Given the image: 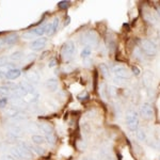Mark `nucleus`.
<instances>
[{
    "mask_svg": "<svg viewBox=\"0 0 160 160\" xmlns=\"http://www.w3.org/2000/svg\"><path fill=\"white\" fill-rule=\"evenodd\" d=\"M88 98H89V95H88V93L86 91L81 92L78 95V99L80 100V102H84V100H87Z\"/></svg>",
    "mask_w": 160,
    "mask_h": 160,
    "instance_id": "28",
    "label": "nucleus"
},
{
    "mask_svg": "<svg viewBox=\"0 0 160 160\" xmlns=\"http://www.w3.org/2000/svg\"><path fill=\"white\" fill-rule=\"evenodd\" d=\"M152 78H153L152 74L149 73V72H146V73L144 74V76H143V83H144V86L148 87L149 84L152 83Z\"/></svg>",
    "mask_w": 160,
    "mask_h": 160,
    "instance_id": "21",
    "label": "nucleus"
},
{
    "mask_svg": "<svg viewBox=\"0 0 160 160\" xmlns=\"http://www.w3.org/2000/svg\"><path fill=\"white\" fill-rule=\"evenodd\" d=\"M141 50L148 57H154L157 55V46L154 42L149 40H142L141 42Z\"/></svg>",
    "mask_w": 160,
    "mask_h": 160,
    "instance_id": "4",
    "label": "nucleus"
},
{
    "mask_svg": "<svg viewBox=\"0 0 160 160\" xmlns=\"http://www.w3.org/2000/svg\"><path fill=\"white\" fill-rule=\"evenodd\" d=\"M11 154L15 159L30 160L32 159V148L25 142H20L17 146L11 149Z\"/></svg>",
    "mask_w": 160,
    "mask_h": 160,
    "instance_id": "1",
    "label": "nucleus"
},
{
    "mask_svg": "<svg viewBox=\"0 0 160 160\" xmlns=\"http://www.w3.org/2000/svg\"><path fill=\"white\" fill-rule=\"evenodd\" d=\"M91 52H92V48L91 47H83V49L81 51V58L82 59H88L90 58V56H91Z\"/></svg>",
    "mask_w": 160,
    "mask_h": 160,
    "instance_id": "23",
    "label": "nucleus"
},
{
    "mask_svg": "<svg viewBox=\"0 0 160 160\" xmlns=\"http://www.w3.org/2000/svg\"><path fill=\"white\" fill-rule=\"evenodd\" d=\"M58 27H59V18H58V17H56V18L53 19V22H52L53 32H56L57 29H58Z\"/></svg>",
    "mask_w": 160,
    "mask_h": 160,
    "instance_id": "33",
    "label": "nucleus"
},
{
    "mask_svg": "<svg viewBox=\"0 0 160 160\" xmlns=\"http://www.w3.org/2000/svg\"><path fill=\"white\" fill-rule=\"evenodd\" d=\"M98 68H99V71H100V73H102V76L105 77V78H110V71H109V68H108L106 64L104 63H102V64H99V66H98Z\"/></svg>",
    "mask_w": 160,
    "mask_h": 160,
    "instance_id": "15",
    "label": "nucleus"
},
{
    "mask_svg": "<svg viewBox=\"0 0 160 160\" xmlns=\"http://www.w3.org/2000/svg\"><path fill=\"white\" fill-rule=\"evenodd\" d=\"M7 63H8V59L4 58V57H1V58H0V66L7 65Z\"/></svg>",
    "mask_w": 160,
    "mask_h": 160,
    "instance_id": "34",
    "label": "nucleus"
},
{
    "mask_svg": "<svg viewBox=\"0 0 160 160\" xmlns=\"http://www.w3.org/2000/svg\"><path fill=\"white\" fill-rule=\"evenodd\" d=\"M19 88L26 93V95H27V94H32V95H33V94H35L34 88H33L32 84L29 83L28 81H22V82H20V83H19Z\"/></svg>",
    "mask_w": 160,
    "mask_h": 160,
    "instance_id": "9",
    "label": "nucleus"
},
{
    "mask_svg": "<svg viewBox=\"0 0 160 160\" xmlns=\"http://www.w3.org/2000/svg\"><path fill=\"white\" fill-rule=\"evenodd\" d=\"M22 57H24V52L22 51H15V52H13L10 56V59L12 61H20L22 59Z\"/></svg>",
    "mask_w": 160,
    "mask_h": 160,
    "instance_id": "20",
    "label": "nucleus"
},
{
    "mask_svg": "<svg viewBox=\"0 0 160 160\" xmlns=\"http://www.w3.org/2000/svg\"><path fill=\"white\" fill-rule=\"evenodd\" d=\"M12 90L11 89H9L8 87L6 86H2V87H0V96L1 97H11V95H12Z\"/></svg>",
    "mask_w": 160,
    "mask_h": 160,
    "instance_id": "16",
    "label": "nucleus"
},
{
    "mask_svg": "<svg viewBox=\"0 0 160 160\" xmlns=\"http://www.w3.org/2000/svg\"><path fill=\"white\" fill-rule=\"evenodd\" d=\"M82 160H95V159H93V158H88V157H87V158H83Z\"/></svg>",
    "mask_w": 160,
    "mask_h": 160,
    "instance_id": "41",
    "label": "nucleus"
},
{
    "mask_svg": "<svg viewBox=\"0 0 160 160\" xmlns=\"http://www.w3.org/2000/svg\"><path fill=\"white\" fill-rule=\"evenodd\" d=\"M46 140H47L48 143L50 144H55L56 142V135L53 133H49V135H46Z\"/></svg>",
    "mask_w": 160,
    "mask_h": 160,
    "instance_id": "27",
    "label": "nucleus"
},
{
    "mask_svg": "<svg viewBox=\"0 0 160 160\" xmlns=\"http://www.w3.org/2000/svg\"><path fill=\"white\" fill-rule=\"evenodd\" d=\"M126 125L131 131H137L139 129V118L135 110H128L126 113Z\"/></svg>",
    "mask_w": 160,
    "mask_h": 160,
    "instance_id": "3",
    "label": "nucleus"
},
{
    "mask_svg": "<svg viewBox=\"0 0 160 160\" xmlns=\"http://www.w3.org/2000/svg\"><path fill=\"white\" fill-rule=\"evenodd\" d=\"M18 34L17 33H12V34L8 35V37L4 38V43L8 44V45H14L15 43L18 41Z\"/></svg>",
    "mask_w": 160,
    "mask_h": 160,
    "instance_id": "13",
    "label": "nucleus"
},
{
    "mask_svg": "<svg viewBox=\"0 0 160 160\" xmlns=\"http://www.w3.org/2000/svg\"><path fill=\"white\" fill-rule=\"evenodd\" d=\"M158 160H160V157H159V159H158Z\"/></svg>",
    "mask_w": 160,
    "mask_h": 160,
    "instance_id": "42",
    "label": "nucleus"
},
{
    "mask_svg": "<svg viewBox=\"0 0 160 160\" xmlns=\"http://www.w3.org/2000/svg\"><path fill=\"white\" fill-rule=\"evenodd\" d=\"M140 112H141L142 118H145V120H152L154 117V110L148 102H145V104H143L141 106Z\"/></svg>",
    "mask_w": 160,
    "mask_h": 160,
    "instance_id": "7",
    "label": "nucleus"
},
{
    "mask_svg": "<svg viewBox=\"0 0 160 160\" xmlns=\"http://www.w3.org/2000/svg\"><path fill=\"white\" fill-rule=\"evenodd\" d=\"M22 75V72L18 68H11L8 72H6V78L9 80H15Z\"/></svg>",
    "mask_w": 160,
    "mask_h": 160,
    "instance_id": "10",
    "label": "nucleus"
},
{
    "mask_svg": "<svg viewBox=\"0 0 160 160\" xmlns=\"http://www.w3.org/2000/svg\"><path fill=\"white\" fill-rule=\"evenodd\" d=\"M34 151L37 152V153H38V155H41V154H43V153H44V149H43L42 148H40V146H37V148H34Z\"/></svg>",
    "mask_w": 160,
    "mask_h": 160,
    "instance_id": "35",
    "label": "nucleus"
},
{
    "mask_svg": "<svg viewBox=\"0 0 160 160\" xmlns=\"http://www.w3.org/2000/svg\"><path fill=\"white\" fill-rule=\"evenodd\" d=\"M12 105L15 106V107H25L26 106V102L24 98H12Z\"/></svg>",
    "mask_w": 160,
    "mask_h": 160,
    "instance_id": "22",
    "label": "nucleus"
},
{
    "mask_svg": "<svg viewBox=\"0 0 160 160\" xmlns=\"http://www.w3.org/2000/svg\"><path fill=\"white\" fill-rule=\"evenodd\" d=\"M59 82L56 78H49L46 81V88H47L48 91L50 92H56L58 90Z\"/></svg>",
    "mask_w": 160,
    "mask_h": 160,
    "instance_id": "11",
    "label": "nucleus"
},
{
    "mask_svg": "<svg viewBox=\"0 0 160 160\" xmlns=\"http://www.w3.org/2000/svg\"><path fill=\"white\" fill-rule=\"evenodd\" d=\"M18 113H20V112L16 107H11V108H9V109H7V111H6V114L8 115V117H10L12 118L14 117H16Z\"/></svg>",
    "mask_w": 160,
    "mask_h": 160,
    "instance_id": "18",
    "label": "nucleus"
},
{
    "mask_svg": "<svg viewBox=\"0 0 160 160\" xmlns=\"http://www.w3.org/2000/svg\"><path fill=\"white\" fill-rule=\"evenodd\" d=\"M81 43L84 45V47L88 46V47H96L99 43V38L98 34L95 32L94 30H89L88 32H86L82 37Z\"/></svg>",
    "mask_w": 160,
    "mask_h": 160,
    "instance_id": "2",
    "label": "nucleus"
},
{
    "mask_svg": "<svg viewBox=\"0 0 160 160\" xmlns=\"http://www.w3.org/2000/svg\"><path fill=\"white\" fill-rule=\"evenodd\" d=\"M112 72L113 74L115 75L117 78H120V79H129L131 77V72L125 66H122V65H117L112 68Z\"/></svg>",
    "mask_w": 160,
    "mask_h": 160,
    "instance_id": "6",
    "label": "nucleus"
},
{
    "mask_svg": "<svg viewBox=\"0 0 160 160\" xmlns=\"http://www.w3.org/2000/svg\"><path fill=\"white\" fill-rule=\"evenodd\" d=\"M74 53H75V44L72 41H68L66 43H64V45L62 46V49H61L62 59L68 61L69 59L73 58Z\"/></svg>",
    "mask_w": 160,
    "mask_h": 160,
    "instance_id": "5",
    "label": "nucleus"
},
{
    "mask_svg": "<svg viewBox=\"0 0 160 160\" xmlns=\"http://www.w3.org/2000/svg\"><path fill=\"white\" fill-rule=\"evenodd\" d=\"M3 43H4V41L0 40V48H1V47H2V45H3Z\"/></svg>",
    "mask_w": 160,
    "mask_h": 160,
    "instance_id": "39",
    "label": "nucleus"
},
{
    "mask_svg": "<svg viewBox=\"0 0 160 160\" xmlns=\"http://www.w3.org/2000/svg\"><path fill=\"white\" fill-rule=\"evenodd\" d=\"M31 141L33 142V143L38 144V145H41V144L45 143V138L42 136H38V135H34L31 137Z\"/></svg>",
    "mask_w": 160,
    "mask_h": 160,
    "instance_id": "19",
    "label": "nucleus"
},
{
    "mask_svg": "<svg viewBox=\"0 0 160 160\" xmlns=\"http://www.w3.org/2000/svg\"><path fill=\"white\" fill-rule=\"evenodd\" d=\"M2 160H15V158L13 156H6Z\"/></svg>",
    "mask_w": 160,
    "mask_h": 160,
    "instance_id": "37",
    "label": "nucleus"
},
{
    "mask_svg": "<svg viewBox=\"0 0 160 160\" xmlns=\"http://www.w3.org/2000/svg\"><path fill=\"white\" fill-rule=\"evenodd\" d=\"M8 104V97H1L0 98V108H4Z\"/></svg>",
    "mask_w": 160,
    "mask_h": 160,
    "instance_id": "32",
    "label": "nucleus"
},
{
    "mask_svg": "<svg viewBox=\"0 0 160 160\" xmlns=\"http://www.w3.org/2000/svg\"><path fill=\"white\" fill-rule=\"evenodd\" d=\"M71 6V1H60L58 2V7L62 10H65Z\"/></svg>",
    "mask_w": 160,
    "mask_h": 160,
    "instance_id": "25",
    "label": "nucleus"
},
{
    "mask_svg": "<svg viewBox=\"0 0 160 160\" xmlns=\"http://www.w3.org/2000/svg\"><path fill=\"white\" fill-rule=\"evenodd\" d=\"M55 65H56V60H55V59H52V60H51V61L49 62L48 66H49V68H53Z\"/></svg>",
    "mask_w": 160,
    "mask_h": 160,
    "instance_id": "36",
    "label": "nucleus"
},
{
    "mask_svg": "<svg viewBox=\"0 0 160 160\" xmlns=\"http://www.w3.org/2000/svg\"><path fill=\"white\" fill-rule=\"evenodd\" d=\"M156 148L158 149V151H160V140L157 142V145H156Z\"/></svg>",
    "mask_w": 160,
    "mask_h": 160,
    "instance_id": "38",
    "label": "nucleus"
},
{
    "mask_svg": "<svg viewBox=\"0 0 160 160\" xmlns=\"http://www.w3.org/2000/svg\"><path fill=\"white\" fill-rule=\"evenodd\" d=\"M46 34H48V35H51V34H53V28H52V24H48V25H46Z\"/></svg>",
    "mask_w": 160,
    "mask_h": 160,
    "instance_id": "29",
    "label": "nucleus"
},
{
    "mask_svg": "<svg viewBox=\"0 0 160 160\" xmlns=\"http://www.w3.org/2000/svg\"><path fill=\"white\" fill-rule=\"evenodd\" d=\"M38 126H40V128L44 131V132L46 133V135H49V133H53V127L50 125L49 123L43 122V123H41Z\"/></svg>",
    "mask_w": 160,
    "mask_h": 160,
    "instance_id": "14",
    "label": "nucleus"
},
{
    "mask_svg": "<svg viewBox=\"0 0 160 160\" xmlns=\"http://www.w3.org/2000/svg\"><path fill=\"white\" fill-rule=\"evenodd\" d=\"M46 44H47V38H37L35 41H33V42L30 44V48L32 50H35V51L42 50L43 48L46 46Z\"/></svg>",
    "mask_w": 160,
    "mask_h": 160,
    "instance_id": "8",
    "label": "nucleus"
},
{
    "mask_svg": "<svg viewBox=\"0 0 160 160\" xmlns=\"http://www.w3.org/2000/svg\"><path fill=\"white\" fill-rule=\"evenodd\" d=\"M34 37H35V35L32 33V31H29V32H26V33L22 34V38H24L25 40H32Z\"/></svg>",
    "mask_w": 160,
    "mask_h": 160,
    "instance_id": "30",
    "label": "nucleus"
},
{
    "mask_svg": "<svg viewBox=\"0 0 160 160\" xmlns=\"http://www.w3.org/2000/svg\"><path fill=\"white\" fill-rule=\"evenodd\" d=\"M157 13H158V15L160 16V7H157Z\"/></svg>",
    "mask_w": 160,
    "mask_h": 160,
    "instance_id": "40",
    "label": "nucleus"
},
{
    "mask_svg": "<svg viewBox=\"0 0 160 160\" xmlns=\"http://www.w3.org/2000/svg\"><path fill=\"white\" fill-rule=\"evenodd\" d=\"M143 51L141 50V48H135V50H133V57H135L136 59H138V60H141L142 58V55H143Z\"/></svg>",
    "mask_w": 160,
    "mask_h": 160,
    "instance_id": "26",
    "label": "nucleus"
},
{
    "mask_svg": "<svg viewBox=\"0 0 160 160\" xmlns=\"http://www.w3.org/2000/svg\"><path fill=\"white\" fill-rule=\"evenodd\" d=\"M31 31H32V33L35 37H41V35H43L46 32V26H40V27L34 28V29Z\"/></svg>",
    "mask_w": 160,
    "mask_h": 160,
    "instance_id": "17",
    "label": "nucleus"
},
{
    "mask_svg": "<svg viewBox=\"0 0 160 160\" xmlns=\"http://www.w3.org/2000/svg\"><path fill=\"white\" fill-rule=\"evenodd\" d=\"M27 79L31 84H37L40 81V75L37 72H30L29 74H27Z\"/></svg>",
    "mask_w": 160,
    "mask_h": 160,
    "instance_id": "12",
    "label": "nucleus"
},
{
    "mask_svg": "<svg viewBox=\"0 0 160 160\" xmlns=\"http://www.w3.org/2000/svg\"><path fill=\"white\" fill-rule=\"evenodd\" d=\"M137 138H138V140L141 141V142L146 141V133H145V131H144L143 129H138V130H137Z\"/></svg>",
    "mask_w": 160,
    "mask_h": 160,
    "instance_id": "24",
    "label": "nucleus"
},
{
    "mask_svg": "<svg viewBox=\"0 0 160 160\" xmlns=\"http://www.w3.org/2000/svg\"><path fill=\"white\" fill-rule=\"evenodd\" d=\"M131 72H132V74H133V75H136V76H140L141 71H140V68H139L138 66H135V65H133L132 68H131Z\"/></svg>",
    "mask_w": 160,
    "mask_h": 160,
    "instance_id": "31",
    "label": "nucleus"
}]
</instances>
